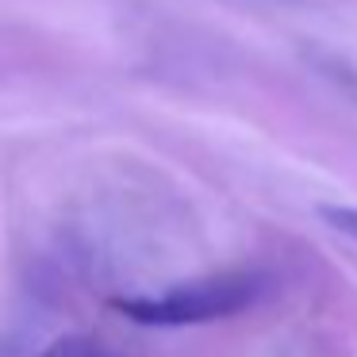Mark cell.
Returning a JSON list of instances; mask_svg holds the SVG:
<instances>
[{
	"mask_svg": "<svg viewBox=\"0 0 357 357\" xmlns=\"http://www.w3.org/2000/svg\"><path fill=\"white\" fill-rule=\"evenodd\" d=\"M319 219H323L334 234L357 242V208H349V204H323V208H319Z\"/></svg>",
	"mask_w": 357,
	"mask_h": 357,
	"instance_id": "obj_3",
	"label": "cell"
},
{
	"mask_svg": "<svg viewBox=\"0 0 357 357\" xmlns=\"http://www.w3.org/2000/svg\"><path fill=\"white\" fill-rule=\"evenodd\" d=\"M265 292H269V273L227 269L154 296H119L112 300V307L139 326H200L242 315L254 303H261Z\"/></svg>",
	"mask_w": 357,
	"mask_h": 357,
	"instance_id": "obj_1",
	"label": "cell"
},
{
	"mask_svg": "<svg viewBox=\"0 0 357 357\" xmlns=\"http://www.w3.org/2000/svg\"><path fill=\"white\" fill-rule=\"evenodd\" d=\"M39 357H116V354L104 349L100 342L85 338V334H62V338H54Z\"/></svg>",
	"mask_w": 357,
	"mask_h": 357,
	"instance_id": "obj_2",
	"label": "cell"
}]
</instances>
